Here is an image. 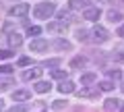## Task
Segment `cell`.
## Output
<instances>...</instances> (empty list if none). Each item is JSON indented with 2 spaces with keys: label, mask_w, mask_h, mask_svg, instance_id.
<instances>
[{
  "label": "cell",
  "mask_w": 124,
  "mask_h": 112,
  "mask_svg": "<svg viewBox=\"0 0 124 112\" xmlns=\"http://www.w3.org/2000/svg\"><path fill=\"white\" fill-rule=\"evenodd\" d=\"M66 77V71L64 69H54L52 71V79H64Z\"/></svg>",
  "instance_id": "cell-22"
},
{
  "label": "cell",
  "mask_w": 124,
  "mask_h": 112,
  "mask_svg": "<svg viewBox=\"0 0 124 112\" xmlns=\"http://www.w3.org/2000/svg\"><path fill=\"white\" fill-rule=\"evenodd\" d=\"M114 89V83L112 81H101L99 83V91H112Z\"/></svg>",
  "instance_id": "cell-23"
},
{
  "label": "cell",
  "mask_w": 124,
  "mask_h": 112,
  "mask_svg": "<svg viewBox=\"0 0 124 112\" xmlns=\"http://www.w3.org/2000/svg\"><path fill=\"white\" fill-rule=\"evenodd\" d=\"M99 2H106V0H99Z\"/></svg>",
  "instance_id": "cell-35"
},
{
  "label": "cell",
  "mask_w": 124,
  "mask_h": 112,
  "mask_svg": "<svg viewBox=\"0 0 124 112\" xmlns=\"http://www.w3.org/2000/svg\"><path fill=\"white\" fill-rule=\"evenodd\" d=\"M33 89H35L37 94H46V91L52 89V85H50V81H37L35 85H33Z\"/></svg>",
  "instance_id": "cell-12"
},
{
  "label": "cell",
  "mask_w": 124,
  "mask_h": 112,
  "mask_svg": "<svg viewBox=\"0 0 124 112\" xmlns=\"http://www.w3.org/2000/svg\"><path fill=\"white\" fill-rule=\"evenodd\" d=\"M95 79H97L95 73H85V75H81V83L83 85H91V83H95Z\"/></svg>",
  "instance_id": "cell-13"
},
{
  "label": "cell",
  "mask_w": 124,
  "mask_h": 112,
  "mask_svg": "<svg viewBox=\"0 0 124 112\" xmlns=\"http://www.w3.org/2000/svg\"><path fill=\"white\" fill-rule=\"evenodd\" d=\"M2 108H4V100L0 98V110H2Z\"/></svg>",
  "instance_id": "cell-33"
},
{
  "label": "cell",
  "mask_w": 124,
  "mask_h": 112,
  "mask_svg": "<svg viewBox=\"0 0 124 112\" xmlns=\"http://www.w3.org/2000/svg\"><path fill=\"white\" fill-rule=\"evenodd\" d=\"M54 46H56L58 50H70V42L62 40V37H60V40H56V42H54Z\"/></svg>",
  "instance_id": "cell-19"
},
{
  "label": "cell",
  "mask_w": 124,
  "mask_h": 112,
  "mask_svg": "<svg viewBox=\"0 0 124 112\" xmlns=\"http://www.w3.org/2000/svg\"><path fill=\"white\" fill-rule=\"evenodd\" d=\"M108 37H110V33H108L106 27H93V31H91V40L93 42L103 44V42H108Z\"/></svg>",
  "instance_id": "cell-2"
},
{
  "label": "cell",
  "mask_w": 124,
  "mask_h": 112,
  "mask_svg": "<svg viewBox=\"0 0 124 112\" xmlns=\"http://www.w3.org/2000/svg\"><path fill=\"white\" fill-rule=\"evenodd\" d=\"M120 89H122V94H124V83H122V87H120Z\"/></svg>",
  "instance_id": "cell-34"
},
{
  "label": "cell",
  "mask_w": 124,
  "mask_h": 112,
  "mask_svg": "<svg viewBox=\"0 0 124 112\" xmlns=\"http://www.w3.org/2000/svg\"><path fill=\"white\" fill-rule=\"evenodd\" d=\"M89 6H91L89 0H70V2H68V9L70 10H85V9H89Z\"/></svg>",
  "instance_id": "cell-8"
},
{
  "label": "cell",
  "mask_w": 124,
  "mask_h": 112,
  "mask_svg": "<svg viewBox=\"0 0 124 112\" xmlns=\"http://www.w3.org/2000/svg\"><path fill=\"white\" fill-rule=\"evenodd\" d=\"M120 106H122V102L116 98H108L106 102H103V108H106V112H118Z\"/></svg>",
  "instance_id": "cell-7"
},
{
  "label": "cell",
  "mask_w": 124,
  "mask_h": 112,
  "mask_svg": "<svg viewBox=\"0 0 124 112\" xmlns=\"http://www.w3.org/2000/svg\"><path fill=\"white\" fill-rule=\"evenodd\" d=\"M13 54L10 50H0V60H6V58H13Z\"/></svg>",
  "instance_id": "cell-27"
},
{
  "label": "cell",
  "mask_w": 124,
  "mask_h": 112,
  "mask_svg": "<svg viewBox=\"0 0 124 112\" xmlns=\"http://www.w3.org/2000/svg\"><path fill=\"white\" fill-rule=\"evenodd\" d=\"M116 35H120V37H124V23H122V25L118 27V31H116Z\"/></svg>",
  "instance_id": "cell-32"
},
{
  "label": "cell",
  "mask_w": 124,
  "mask_h": 112,
  "mask_svg": "<svg viewBox=\"0 0 124 112\" xmlns=\"http://www.w3.org/2000/svg\"><path fill=\"white\" fill-rule=\"evenodd\" d=\"M87 64V58L85 56H75V58L70 60V69H81V67H85Z\"/></svg>",
  "instance_id": "cell-14"
},
{
  "label": "cell",
  "mask_w": 124,
  "mask_h": 112,
  "mask_svg": "<svg viewBox=\"0 0 124 112\" xmlns=\"http://www.w3.org/2000/svg\"><path fill=\"white\" fill-rule=\"evenodd\" d=\"M77 40L79 42H89L91 37H89V33L85 31V29H77Z\"/></svg>",
  "instance_id": "cell-21"
},
{
  "label": "cell",
  "mask_w": 124,
  "mask_h": 112,
  "mask_svg": "<svg viewBox=\"0 0 124 112\" xmlns=\"http://www.w3.org/2000/svg\"><path fill=\"white\" fill-rule=\"evenodd\" d=\"M27 64H31V58H27V56L19 58V67H27Z\"/></svg>",
  "instance_id": "cell-30"
},
{
  "label": "cell",
  "mask_w": 124,
  "mask_h": 112,
  "mask_svg": "<svg viewBox=\"0 0 124 112\" xmlns=\"http://www.w3.org/2000/svg\"><path fill=\"white\" fill-rule=\"evenodd\" d=\"M66 29H68V23H64V21H52V23H48V31L50 33H66Z\"/></svg>",
  "instance_id": "cell-4"
},
{
  "label": "cell",
  "mask_w": 124,
  "mask_h": 112,
  "mask_svg": "<svg viewBox=\"0 0 124 112\" xmlns=\"http://www.w3.org/2000/svg\"><path fill=\"white\" fill-rule=\"evenodd\" d=\"M48 48H50V44L46 40H31V44H29L31 52H46Z\"/></svg>",
  "instance_id": "cell-6"
},
{
  "label": "cell",
  "mask_w": 124,
  "mask_h": 112,
  "mask_svg": "<svg viewBox=\"0 0 124 112\" xmlns=\"http://www.w3.org/2000/svg\"><path fill=\"white\" fill-rule=\"evenodd\" d=\"M31 98V91H27V89H17L13 94V100L15 102H27V100Z\"/></svg>",
  "instance_id": "cell-10"
},
{
  "label": "cell",
  "mask_w": 124,
  "mask_h": 112,
  "mask_svg": "<svg viewBox=\"0 0 124 112\" xmlns=\"http://www.w3.org/2000/svg\"><path fill=\"white\" fill-rule=\"evenodd\" d=\"M8 44H10V46H17V48H19V46L23 44V35H19L17 31L10 33V35H8Z\"/></svg>",
  "instance_id": "cell-16"
},
{
  "label": "cell",
  "mask_w": 124,
  "mask_h": 112,
  "mask_svg": "<svg viewBox=\"0 0 124 112\" xmlns=\"http://www.w3.org/2000/svg\"><path fill=\"white\" fill-rule=\"evenodd\" d=\"M99 9H93V6H89V9L83 10V19H87V21H97L99 19Z\"/></svg>",
  "instance_id": "cell-9"
},
{
  "label": "cell",
  "mask_w": 124,
  "mask_h": 112,
  "mask_svg": "<svg viewBox=\"0 0 124 112\" xmlns=\"http://www.w3.org/2000/svg\"><path fill=\"white\" fill-rule=\"evenodd\" d=\"M10 85H15V81L10 77H0V91H6Z\"/></svg>",
  "instance_id": "cell-17"
},
{
  "label": "cell",
  "mask_w": 124,
  "mask_h": 112,
  "mask_svg": "<svg viewBox=\"0 0 124 112\" xmlns=\"http://www.w3.org/2000/svg\"><path fill=\"white\" fill-rule=\"evenodd\" d=\"M58 17H60V21H64V23H68V19H70V15H68L66 10H62V13H58Z\"/></svg>",
  "instance_id": "cell-29"
},
{
  "label": "cell",
  "mask_w": 124,
  "mask_h": 112,
  "mask_svg": "<svg viewBox=\"0 0 124 112\" xmlns=\"http://www.w3.org/2000/svg\"><path fill=\"white\" fill-rule=\"evenodd\" d=\"M122 112H124V108H122Z\"/></svg>",
  "instance_id": "cell-36"
},
{
  "label": "cell",
  "mask_w": 124,
  "mask_h": 112,
  "mask_svg": "<svg viewBox=\"0 0 124 112\" xmlns=\"http://www.w3.org/2000/svg\"><path fill=\"white\" fill-rule=\"evenodd\" d=\"M58 89H60L62 94H72V91H75V83H72V81H62V85L58 87Z\"/></svg>",
  "instance_id": "cell-15"
},
{
  "label": "cell",
  "mask_w": 124,
  "mask_h": 112,
  "mask_svg": "<svg viewBox=\"0 0 124 112\" xmlns=\"http://www.w3.org/2000/svg\"><path fill=\"white\" fill-rule=\"evenodd\" d=\"M108 77H110V79H116V81H118V79H122V73H120L118 69H116V71H108Z\"/></svg>",
  "instance_id": "cell-26"
},
{
  "label": "cell",
  "mask_w": 124,
  "mask_h": 112,
  "mask_svg": "<svg viewBox=\"0 0 124 112\" xmlns=\"http://www.w3.org/2000/svg\"><path fill=\"white\" fill-rule=\"evenodd\" d=\"M27 13H29V4H27V2H19L17 6H13V9L8 10L10 17H17V19H23Z\"/></svg>",
  "instance_id": "cell-3"
},
{
  "label": "cell",
  "mask_w": 124,
  "mask_h": 112,
  "mask_svg": "<svg viewBox=\"0 0 124 112\" xmlns=\"http://www.w3.org/2000/svg\"><path fill=\"white\" fill-rule=\"evenodd\" d=\"M39 31H41V29H39V27H37V25L29 27V35H39Z\"/></svg>",
  "instance_id": "cell-31"
},
{
  "label": "cell",
  "mask_w": 124,
  "mask_h": 112,
  "mask_svg": "<svg viewBox=\"0 0 124 112\" xmlns=\"http://www.w3.org/2000/svg\"><path fill=\"white\" fill-rule=\"evenodd\" d=\"M108 21L120 23V21H122V13H118V10H108Z\"/></svg>",
  "instance_id": "cell-18"
},
{
  "label": "cell",
  "mask_w": 124,
  "mask_h": 112,
  "mask_svg": "<svg viewBox=\"0 0 124 112\" xmlns=\"http://www.w3.org/2000/svg\"><path fill=\"white\" fill-rule=\"evenodd\" d=\"M64 106H66L64 100H54V102H52V108H54V110H62Z\"/></svg>",
  "instance_id": "cell-25"
},
{
  "label": "cell",
  "mask_w": 124,
  "mask_h": 112,
  "mask_svg": "<svg viewBox=\"0 0 124 112\" xmlns=\"http://www.w3.org/2000/svg\"><path fill=\"white\" fill-rule=\"evenodd\" d=\"M6 112H29V104H17V106L8 108Z\"/></svg>",
  "instance_id": "cell-20"
},
{
  "label": "cell",
  "mask_w": 124,
  "mask_h": 112,
  "mask_svg": "<svg viewBox=\"0 0 124 112\" xmlns=\"http://www.w3.org/2000/svg\"><path fill=\"white\" fill-rule=\"evenodd\" d=\"M41 73H44L41 69H35V67H33V69H29V71L23 73V79H27V81H31V79H39Z\"/></svg>",
  "instance_id": "cell-11"
},
{
  "label": "cell",
  "mask_w": 124,
  "mask_h": 112,
  "mask_svg": "<svg viewBox=\"0 0 124 112\" xmlns=\"http://www.w3.org/2000/svg\"><path fill=\"white\" fill-rule=\"evenodd\" d=\"M81 98H99V87L95 85H83V89H79Z\"/></svg>",
  "instance_id": "cell-5"
},
{
  "label": "cell",
  "mask_w": 124,
  "mask_h": 112,
  "mask_svg": "<svg viewBox=\"0 0 124 112\" xmlns=\"http://www.w3.org/2000/svg\"><path fill=\"white\" fill-rule=\"evenodd\" d=\"M112 58H114L116 62L124 64V52H122V50H118V52H114V54H112Z\"/></svg>",
  "instance_id": "cell-24"
},
{
  "label": "cell",
  "mask_w": 124,
  "mask_h": 112,
  "mask_svg": "<svg viewBox=\"0 0 124 112\" xmlns=\"http://www.w3.org/2000/svg\"><path fill=\"white\" fill-rule=\"evenodd\" d=\"M56 13V4L54 2H39L33 6V17L35 19H50Z\"/></svg>",
  "instance_id": "cell-1"
},
{
  "label": "cell",
  "mask_w": 124,
  "mask_h": 112,
  "mask_svg": "<svg viewBox=\"0 0 124 112\" xmlns=\"http://www.w3.org/2000/svg\"><path fill=\"white\" fill-rule=\"evenodd\" d=\"M13 69H15V67H10V64H2V67H0V73L8 75V73H13Z\"/></svg>",
  "instance_id": "cell-28"
}]
</instances>
